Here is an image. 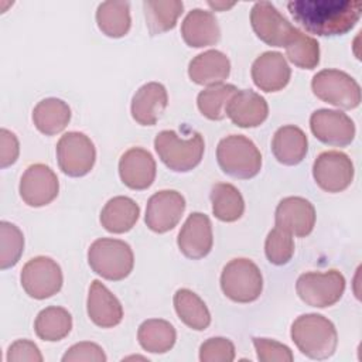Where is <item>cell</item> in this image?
Masks as SVG:
<instances>
[{
    "instance_id": "cell-27",
    "label": "cell",
    "mask_w": 362,
    "mask_h": 362,
    "mask_svg": "<svg viewBox=\"0 0 362 362\" xmlns=\"http://www.w3.org/2000/svg\"><path fill=\"white\" fill-rule=\"evenodd\" d=\"M71 120V109L58 98H47L38 102L33 110V122L38 132L45 136L61 133Z\"/></svg>"
},
{
    "instance_id": "cell-6",
    "label": "cell",
    "mask_w": 362,
    "mask_h": 362,
    "mask_svg": "<svg viewBox=\"0 0 362 362\" xmlns=\"http://www.w3.org/2000/svg\"><path fill=\"white\" fill-rule=\"evenodd\" d=\"M221 288L235 303H252L263 290L262 272L249 259H232L222 270Z\"/></svg>"
},
{
    "instance_id": "cell-8",
    "label": "cell",
    "mask_w": 362,
    "mask_h": 362,
    "mask_svg": "<svg viewBox=\"0 0 362 362\" xmlns=\"http://www.w3.org/2000/svg\"><path fill=\"white\" fill-rule=\"evenodd\" d=\"M298 297L311 307L325 308L338 303L345 291V277L338 270L303 273L296 283Z\"/></svg>"
},
{
    "instance_id": "cell-30",
    "label": "cell",
    "mask_w": 362,
    "mask_h": 362,
    "mask_svg": "<svg viewBox=\"0 0 362 362\" xmlns=\"http://www.w3.org/2000/svg\"><path fill=\"white\" fill-rule=\"evenodd\" d=\"M137 339L144 351L151 354H165L174 346L177 334L168 321L150 318L143 321L139 327Z\"/></svg>"
},
{
    "instance_id": "cell-34",
    "label": "cell",
    "mask_w": 362,
    "mask_h": 362,
    "mask_svg": "<svg viewBox=\"0 0 362 362\" xmlns=\"http://www.w3.org/2000/svg\"><path fill=\"white\" fill-rule=\"evenodd\" d=\"M284 48L288 61L298 68L314 69L320 64V45L317 40L301 33L298 28H294Z\"/></svg>"
},
{
    "instance_id": "cell-35",
    "label": "cell",
    "mask_w": 362,
    "mask_h": 362,
    "mask_svg": "<svg viewBox=\"0 0 362 362\" xmlns=\"http://www.w3.org/2000/svg\"><path fill=\"white\" fill-rule=\"evenodd\" d=\"M238 90L235 85L219 83L201 90L197 98L199 112L209 120H222L226 117V105Z\"/></svg>"
},
{
    "instance_id": "cell-37",
    "label": "cell",
    "mask_w": 362,
    "mask_h": 362,
    "mask_svg": "<svg viewBox=\"0 0 362 362\" xmlns=\"http://www.w3.org/2000/svg\"><path fill=\"white\" fill-rule=\"evenodd\" d=\"M264 253L272 264L283 266L288 263L294 255V242L291 233L277 226L272 229L264 242Z\"/></svg>"
},
{
    "instance_id": "cell-38",
    "label": "cell",
    "mask_w": 362,
    "mask_h": 362,
    "mask_svg": "<svg viewBox=\"0 0 362 362\" xmlns=\"http://www.w3.org/2000/svg\"><path fill=\"white\" fill-rule=\"evenodd\" d=\"M233 359L235 345L228 338H209L199 346L201 362H232Z\"/></svg>"
},
{
    "instance_id": "cell-3",
    "label": "cell",
    "mask_w": 362,
    "mask_h": 362,
    "mask_svg": "<svg viewBox=\"0 0 362 362\" xmlns=\"http://www.w3.org/2000/svg\"><path fill=\"white\" fill-rule=\"evenodd\" d=\"M154 148L170 170L187 173L201 163L205 144L198 132H191L188 137H181L174 130H163L154 139Z\"/></svg>"
},
{
    "instance_id": "cell-9",
    "label": "cell",
    "mask_w": 362,
    "mask_h": 362,
    "mask_svg": "<svg viewBox=\"0 0 362 362\" xmlns=\"http://www.w3.org/2000/svg\"><path fill=\"white\" fill-rule=\"evenodd\" d=\"M20 281L30 297L45 300L61 290L64 277L59 264L54 259L37 256L23 266Z\"/></svg>"
},
{
    "instance_id": "cell-41",
    "label": "cell",
    "mask_w": 362,
    "mask_h": 362,
    "mask_svg": "<svg viewBox=\"0 0 362 362\" xmlns=\"http://www.w3.org/2000/svg\"><path fill=\"white\" fill-rule=\"evenodd\" d=\"M8 362H42V355L38 346L28 339H17L8 346Z\"/></svg>"
},
{
    "instance_id": "cell-32",
    "label": "cell",
    "mask_w": 362,
    "mask_h": 362,
    "mask_svg": "<svg viewBox=\"0 0 362 362\" xmlns=\"http://www.w3.org/2000/svg\"><path fill=\"white\" fill-rule=\"evenodd\" d=\"M72 328V317L64 307H47L41 310L34 322V331L42 341L55 342L64 339Z\"/></svg>"
},
{
    "instance_id": "cell-18",
    "label": "cell",
    "mask_w": 362,
    "mask_h": 362,
    "mask_svg": "<svg viewBox=\"0 0 362 362\" xmlns=\"http://www.w3.org/2000/svg\"><path fill=\"white\" fill-rule=\"evenodd\" d=\"M156 171L153 156L141 147H132L120 157L119 175L122 182L130 189H147L154 182Z\"/></svg>"
},
{
    "instance_id": "cell-20",
    "label": "cell",
    "mask_w": 362,
    "mask_h": 362,
    "mask_svg": "<svg viewBox=\"0 0 362 362\" xmlns=\"http://www.w3.org/2000/svg\"><path fill=\"white\" fill-rule=\"evenodd\" d=\"M291 76V69L283 57L276 51H266L259 55L252 65V79L263 92H277L286 88Z\"/></svg>"
},
{
    "instance_id": "cell-40",
    "label": "cell",
    "mask_w": 362,
    "mask_h": 362,
    "mask_svg": "<svg viewBox=\"0 0 362 362\" xmlns=\"http://www.w3.org/2000/svg\"><path fill=\"white\" fill-rule=\"evenodd\" d=\"M106 355L103 349L95 342H78L72 345L65 355L62 362H105Z\"/></svg>"
},
{
    "instance_id": "cell-26",
    "label": "cell",
    "mask_w": 362,
    "mask_h": 362,
    "mask_svg": "<svg viewBox=\"0 0 362 362\" xmlns=\"http://www.w3.org/2000/svg\"><path fill=\"white\" fill-rule=\"evenodd\" d=\"M140 206L129 197L110 198L100 212V223L110 233L129 232L137 222Z\"/></svg>"
},
{
    "instance_id": "cell-19",
    "label": "cell",
    "mask_w": 362,
    "mask_h": 362,
    "mask_svg": "<svg viewBox=\"0 0 362 362\" xmlns=\"http://www.w3.org/2000/svg\"><path fill=\"white\" fill-rule=\"evenodd\" d=\"M225 113L239 127H257L267 119L269 106L259 93L250 89H238L229 99Z\"/></svg>"
},
{
    "instance_id": "cell-2",
    "label": "cell",
    "mask_w": 362,
    "mask_h": 362,
    "mask_svg": "<svg viewBox=\"0 0 362 362\" xmlns=\"http://www.w3.org/2000/svg\"><path fill=\"white\" fill-rule=\"evenodd\" d=\"M291 339L303 355L322 361L334 355L338 345L335 325L321 314H304L291 324Z\"/></svg>"
},
{
    "instance_id": "cell-33",
    "label": "cell",
    "mask_w": 362,
    "mask_h": 362,
    "mask_svg": "<svg viewBox=\"0 0 362 362\" xmlns=\"http://www.w3.org/2000/svg\"><path fill=\"white\" fill-rule=\"evenodd\" d=\"M211 202L214 215L222 222H235L245 211L242 194L229 182H218L212 187Z\"/></svg>"
},
{
    "instance_id": "cell-10",
    "label": "cell",
    "mask_w": 362,
    "mask_h": 362,
    "mask_svg": "<svg viewBox=\"0 0 362 362\" xmlns=\"http://www.w3.org/2000/svg\"><path fill=\"white\" fill-rule=\"evenodd\" d=\"M61 171L69 177H83L95 165L96 150L92 140L81 132H68L57 143Z\"/></svg>"
},
{
    "instance_id": "cell-21",
    "label": "cell",
    "mask_w": 362,
    "mask_h": 362,
    "mask_svg": "<svg viewBox=\"0 0 362 362\" xmlns=\"http://www.w3.org/2000/svg\"><path fill=\"white\" fill-rule=\"evenodd\" d=\"M86 308L90 321L100 328L116 327L123 320L120 301L99 280H93L89 287Z\"/></svg>"
},
{
    "instance_id": "cell-23",
    "label": "cell",
    "mask_w": 362,
    "mask_h": 362,
    "mask_svg": "<svg viewBox=\"0 0 362 362\" xmlns=\"http://www.w3.org/2000/svg\"><path fill=\"white\" fill-rule=\"evenodd\" d=\"M181 35L187 45L204 48L215 45L219 41L221 28L211 11L194 8L185 16L181 24Z\"/></svg>"
},
{
    "instance_id": "cell-43",
    "label": "cell",
    "mask_w": 362,
    "mask_h": 362,
    "mask_svg": "<svg viewBox=\"0 0 362 362\" xmlns=\"http://www.w3.org/2000/svg\"><path fill=\"white\" fill-rule=\"evenodd\" d=\"M208 4H209V7H212V8H215V10H219V11H222V10H226V8H230V7H233L235 6V3H222V1H208Z\"/></svg>"
},
{
    "instance_id": "cell-25",
    "label": "cell",
    "mask_w": 362,
    "mask_h": 362,
    "mask_svg": "<svg viewBox=\"0 0 362 362\" xmlns=\"http://www.w3.org/2000/svg\"><path fill=\"white\" fill-rule=\"evenodd\" d=\"M272 151L279 163L284 165H297L304 160L308 151L307 136L297 126H283L277 129L273 136Z\"/></svg>"
},
{
    "instance_id": "cell-36",
    "label": "cell",
    "mask_w": 362,
    "mask_h": 362,
    "mask_svg": "<svg viewBox=\"0 0 362 362\" xmlns=\"http://www.w3.org/2000/svg\"><path fill=\"white\" fill-rule=\"evenodd\" d=\"M24 250L23 232L10 222H0V269L6 270L17 264Z\"/></svg>"
},
{
    "instance_id": "cell-13",
    "label": "cell",
    "mask_w": 362,
    "mask_h": 362,
    "mask_svg": "<svg viewBox=\"0 0 362 362\" xmlns=\"http://www.w3.org/2000/svg\"><path fill=\"white\" fill-rule=\"evenodd\" d=\"M20 197L28 205L40 208L52 202L59 191L57 174L45 164H31L20 180Z\"/></svg>"
},
{
    "instance_id": "cell-4",
    "label": "cell",
    "mask_w": 362,
    "mask_h": 362,
    "mask_svg": "<svg viewBox=\"0 0 362 362\" xmlns=\"http://www.w3.org/2000/svg\"><path fill=\"white\" fill-rule=\"evenodd\" d=\"M216 160L225 174L239 180L253 178L262 168L259 148L242 134L223 137L216 147Z\"/></svg>"
},
{
    "instance_id": "cell-42",
    "label": "cell",
    "mask_w": 362,
    "mask_h": 362,
    "mask_svg": "<svg viewBox=\"0 0 362 362\" xmlns=\"http://www.w3.org/2000/svg\"><path fill=\"white\" fill-rule=\"evenodd\" d=\"M20 153V144L16 134L7 129L0 130V167L6 168L16 163Z\"/></svg>"
},
{
    "instance_id": "cell-12",
    "label": "cell",
    "mask_w": 362,
    "mask_h": 362,
    "mask_svg": "<svg viewBox=\"0 0 362 362\" xmlns=\"http://www.w3.org/2000/svg\"><path fill=\"white\" fill-rule=\"evenodd\" d=\"M313 134L324 144L345 147L355 139V124L352 119L339 110L318 109L310 117Z\"/></svg>"
},
{
    "instance_id": "cell-31",
    "label": "cell",
    "mask_w": 362,
    "mask_h": 362,
    "mask_svg": "<svg viewBox=\"0 0 362 362\" xmlns=\"http://www.w3.org/2000/svg\"><path fill=\"white\" fill-rule=\"evenodd\" d=\"M96 23L99 30L110 37H124L132 25L129 1H103L96 10Z\"/></svg>"
},
{
    "instance_id": "cell-22",
    "label": "cell",
    "mask_w": 362,
    "mask_h": 362,
    "mask_svg": "<svg viewBox=\"0 0 362 362\" xmlns=\"http://www.w3.org/2000/svg\"><path fill=\"white\" fill-rule=\"evenodd\" d=\"M168 105L164 85L148 82L140 86L132 99V116L141 126H154Z\"/></svg>"
},
{
    "instance_id": "cell-15",
    "label": "cell",
    "mask_w": 362,
    "mask_h": 362,
    "mask_svg": "<svg viewBox=\"0 0 362 362\" xmlns=\"http://www.w3.org/2000/svg\"><path fill=\"white\" fill-rule=\"evenodd\" d=\"M250 24L255 34L272 47H286L296 28L269 1H257L253 4Z\"/></svg>"
},
{
    "instance_id": "cell-39",
    "label": "cell",
    "mask_w": 362,
    "mask_h": 362,
    "mask_svg": "<svg viewBox=\"0 0 362 362\" xmlns=\"http://www.w3.org/2000/svg\"><path fill=\"white\" fill-rule=\"evenodd\" d=\"M253 346L260 362H291L294 359L291 349L274 339L253 338Z\"/></svg>"
},
{
    "instance_id": "cell-17",
    "label": "cell",
    "mask_w": 362,
    "mask_h": 362,
    "mask_svg": "<svg viewBox=\"0 0 362 362\" xmlns=\"http://www.w3.org/2000/svg\"><path fill=\"white\" fill-rule=\"evenodd\" d=\"M212 243L214 236L209 218L202 212H192L177 238L180 252L188 259H202L211 252Z\"/></svg>"
},
{
    "instance_id": "cell-14",
    "label": "cell",
    "mask_w": 362,
    "mask_h": 362,
    "mask_svg": "<svg viewBox=\"0 0 362 362\" xmlns=\"http://www.w3.org/2000/svg\"><path fill=\"white\" fill-rule=\"evenodd\" d=\"M185 211L184 197L174 189H163L150 197L146 206V225L156 233H165L177 226Z\"/></svg>"
},
{
    "instance_id": "cell-28",
    "label": "cell",
    "mask_w": 362,
    "mask_h": 362,
    "mask_svg": "<svg viewBox=\"0 0 362 362\" xmlns=\"http://www.w3.org/2000/svg\"><path fill=\"white\" fill-rule=\"evenodd\" d=\"M143 8L150 35H158L177 25L184 4L180 0H146L143 1Z\"/></svg>"
},
{
    "instance_id": "cell-24",
    "label": "cell",
    "mask_w": 362,
    "mask_h": 362,
    "mask_svg": "<svg viewBox=\"0 0 362 362\" xmlns=\"http://www.w3.org/2000/svg\"><path fill=\"white\" fill-rule=\"evenodd\" d=\"M229 58L218 49H208L198 54L188 65V76L197 85H219L229 76Z\"/></svg>"
},
{
    "instance_id": "cell-16",
    "label": "cell",
    "mask_w": 362,
    "mask_h": 362,
    "mask_svg": "<svg viewBox=\"0 0 362 362\" xmlns=\"http://www.w3.org/2000/svg\"><path fill=\"white\" fill-rule=\"evenodd\" d=\"M276 226L297 238L308 236L315 225V208L303 197L283 198L274 214Z\"/></svg>"
},
{
    "instance_id": "cell-11",
    "label": "cell",
    "mask_w": 362,
    "mask_h": 362,
    "mask_svg": "<svg viewBox=\"0 0 362 362\" xmlns=\"http://www.w3.org/2000/svg\"><path fill=\"white\" fill-rule=\"evenodd\" d=\"M352 160L342 151L329 150L321 153L313 164V177L325 192H341L354 180Z\"/></svg>"
},
{
    "instance_id": "cell-1",
    "label": "cell",
    "mask_w": 362,
    "mask_h": 362,
    "mask_svg": "<svg viewBox=\"0 0 362 362\" xmlns=\"http://www.w3.org/2000/svg\"><path fill=\"white\" fill-rule=\"evenodd\" d=\"M287 8L301 27L321 37L346 34L362 14V4L356 0H294Z\"/></svg>"
},
{
    "instance_id": "cell-29",
    "label": "cell",
    "mask_w": 362,
    "mask_h": 362,
    "mask_svg": "<svg viewBox=\"0 0 362 362\" xmlns=\"http://www.w3.org/2000/svg\"><path fill=\"white\" fill-rule=\"evenodd\" d=\"M174 308L178 318L195 331H204L211 324V314L206 304L198 294L188 288H180L175 291Z\"/></svg>"
},
{
    "instance_id": "cell-5",
    "label": "cell",
    "mask_w": 362,
    "mask_h": 362,
    "mask_svg": "<svg viewBox=\"0 0 362 362\" xmlns=\"http://www.w3.org/2000/svg\"><path fill=\"white\" fill-rule=\"evenodd\" d=\"M88 263L103 279L119 281L132 273L134 256L132 247L124 240L100 238L89 246Z\"/></svg>"
},
{
    "instance_id": "cell-7",
    "label": "cell",
    "mask_w": 362,
    "mask_h": 362,
    "mask_svg": "<svg viewBox=\"0 0 362 362\" xmlns=\"http://www.w3.org/2000/svg\"><path fill=\"white\" fill-rule=\"evenodd\" d=\"M311 89L318 99L341 109H355L361 103V88L358 82L339 69H322L317 72L313 76Z\"/></svg>"
}]
</instances>
